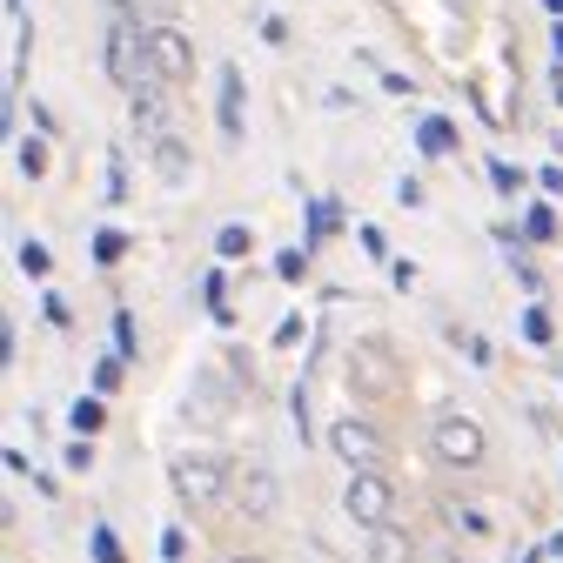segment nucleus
Returning a JSON list of instances; mask_svg holds the SVG:
<instances>
[{
	"instance_id": "f257e3e1",
	"label": "nucleus",
	"mask_w": 563,
	"mask_h": 563,
	"mask_svg": "<svg viewBox=\"0 0 563 563\" xmlns=\"http://www.w3.org/2000/svg\"><path fill=\"white\" fill-rule=\"evenodd\" d=\"M429 450L443 456L450 470H476V463L490 456V436H483V423H476V416L450 409V416H436V423H429Z\"/></svg>"
},
{
	"instance_id": "f03ea898",
	"label": "nucleus",
	"mask_w": 563,
	"mask_h": 563,
	"mask_svg": "<svg viewBox=\"0 0 563 563\" xmlns=\"http://www.w3.org/2000/svg\"><path fill=\"white\" fill-rule=\"evenodd\" d=\"M168 483H175V496L188 503V510H208V503H222V490L235 483V476L222 470V456H175Z\"/></svg>"
},
{
	"instance_id": "7ed1b4c3",
	"label": "nucleus",
	"mask_w": 563,
	"mask_h": 563,
	"mask_svg": "<svg viewBox=\"0 0 563 563\" xmlns=\"http://www.w3.org/2000/svg\"><path fill=\"white\" fill-rule=\"evenodd\" d=\"M108 74H114L128 94H135L141 81L155 74V61H148V27H141V21H114V27H108Z\"/></svg>"
},
{
	"instance_id": "20e7f679",
	"label": "nucleus",
	"mask_w": 563,
	"mask_h": 563,
	"mask_svg": "<svg viewBox=\"0 0 563 563\" xmlns=\"http://www.w3.org/2000/svg\"><path fill=\"white\" fill-rule=\"evenodd\" d=\"M342 510L362 523V530H376V523L396 517V490H389L383 470H349V490H342Z\"/></svg>"
},
{
	"instance_id": "39448f33",
	"label": "nucleus",
	"mask_w": 563,
	"mask_h": 563,
	"mask_svg": "<svg viewBox=\"0 0 563 563\" xmlns=\"http://www.w3.org/2000/svg\"><path fill=\"white\" fill-rule=\"evenodd\" d=\"M148 61H155V74L175 88V81L195 74V41H188L175 21H161V27H148Z\"/></svg>"
},
{
	"instance_id": "423d86ee",
	"label": "nucleus",
	"mask_w": 563,
	"mask_h": 563,
	"mask_svg": "<svg viewBox=\"0 0 563 563\" xmlns=\"http://www.w3.org/2000/svg\"><path fill=\"white\" fill-rule=\"evenodd\" d=\"M329 450H336L349 470H376V463H383V436L362 423V416H336V423H329Z\"/></svg>"
},
{
	"instance_id": "0eeeda50",
	"label": "nucleus",
	"mask_w": 563,
	"mask_h": 563,
	"mask_svg": "<svg viewBox=\"0 0 563 563\" xmlns=\"http://www.w3.org/2000/svg\"><path fill=\"white\" fill-rule=\"evenodd\" d=\"M349 389H362V396H389L396 389V362H389L383 342H356L349 349Z\"/></svg>"
},
{
	"instance_id": "6e6552de",
	"label": "nucleus",
	"mask_w": 563,
	"mask_h": 563,
	"mask_svg": "<svg viewBox=\"0 0 563 563\" xmlns=\"http://www.w3.org/2000/svg\"><path fill=\"white\" fill-rule=\"evenodd\" d=\"M228 490H235V503H242L248 517H275V503H282V483H275L269 463H242Z\"/></svg>"
},
{
	"instance_id": "1a4fd4ad",
	"label": "nucleus",
	"mask_w": 563,
	"mask_h": 563,
	"mask_svg": "<svg viewBox=\"0 0 563 563\" xmlns=\"http://www.w3.org/2000/svg\"><path fill=\"white\" fill-rule=\"evenodd\" d=\"M215 121H222V141H242V68H235V61L222 68V101H215Z\"/></svg>"
},
{
	"instance_id": "9d476101",
	"label": "nucleus",
	"mask_w": 563,
	"mask_h": 563,
	"mask_svg": "<svg viewBox=\"0 0 563 563\" xmlns=\"http://www.w3.org/2000/svg\"><path fill=\"white\" fill-rule=\"evenodd\" d=\"M369 563H416V543H409L396 523H376V530H369Z\"/></svg>"
},
{
	"instance_id": "9b49d317",
	"label": "nucleus",
	"mask_w": 563,
	"mask_h": 563,
	"mask_svg": "<svg viewBox=\"0 0 563 563\" xmlns=\"http://www.w3.org/2000/svg\"><path fill=\"white\" fill-rule=\"evenodd\" d=\"M416 148H423V155H456V128L443 114H423V121H416Z\"/></svg>"
},
{
	"instance_id": "f8f14e48",
	"label": "nucleus",
	"mask_w": 563,
	"mask_h": 563,
	"mask_svg": "<svg viewBox=\"0 0 563 563\" xmlns=\"http://www.w3.org/2000/svg\"><path fill=\"white\" fill-rule=\"evenodd\" d=\"M155 175L161 181H188V155H181L175 135H155Z\"/></svg>"
},
{
	"instance_id": "ddd939ff",
	"label": "nucleus",
	"mask_w": 563,
	"mask_h": 563,
	"mask_svg": "<svg viewBox=\"0 0 563 563\" xmlns=\"http://www.w3.org/2000/svg\"><path fill=\"white\" fill-rule=\"evenodd\" d=\"M336 222H342V208H336V202H309V248L329 242V235H336Z\"/></svg>"
},
{
	"instance_id": "4468645a",
	"label": "nucleus",
	"mask_w": 563,
	"mask_h": 563,
	"mask_svg": "<svg viewBox=\"0 0 563 563\" xmlns=\"http://www.w3.org/2000/svg\"><path fill=\"white\" fill-rule=\"evenodd\" d=\"M248 242H255V235H248L242 222H228L222 235H215V255H222V262H242V255H248Z\"/></svg>"
},
{
	"instance_id": "2eb2a0df",
	"label": "nucleus",
	"mask_w": 563,
	"mask_h": 563,
	"mask_svg": "<svg viewBox=\"0 0 563 563\" xmlns=\"http://www.w3.org/2000/svg\"><path fill=\"white\" fill-rule=\"evenodd\" d=\"M68 423H74V429H81V436H94V429L108 423V409L94 403V396H81V403H74V409H68Z\"/></svg>"
},
{
	"instance_id": "dca6fc26",
	"label": "nucleus",
	"mask_w": 563,
	"mask_h": 563,
	"mask_svg": "<svg viewBox=\"0 0 563 563\" xmlns=\"http://www.w3.org/2000/svg\"><path fill=\"white\" fill-rule=\"evenodd\" d=\"M121 255H128V235H121V228H101V235H94V262H121Z\"/></svg>"
},
{
	"instance_id": "f3484780",
	"label": "nucleus",
	"mask_w": 563,
	"mask_h": 563,
	"mask_svg": "<svg viewBox=\"0 0 563 563\" xmlns=\"http://www.w3.org/2000/svg\"><path fill=\"white\" fill-rule=\"evenodd\" d=\"M195 396H202V416H208V423H222V409H228V389L215 383V376H202V389H195Z\"/></svg>"
},
{
	"instance_id": "a211bd4d",
	"label": "nucleus",
	"mask_w": 563,
	"mask_h": 563,
	"mask_svg": "<svg viewBox=\"0 0 563 563\" xmlns=\"http://www.w3.org/2000/svg\"><path fill=\"white\" fill-rule=\"evenodd\" d=\"M47 269H54V255H47V242H21V275H34V282H41Z\"/></svg>"
},
{
	"instance_id": "6ab92c4d",
	"label": "nucleus",
	"mask_w": 563,
	"mask_h": 563,
	"mask_svg": "<svg viewBox=\"0 0 563 563\" xmlns=\"http://www.w3.org/2000/svg\"><path fill=\"white\" fill-rule=\"evenodd\" d=\"M175 7H181V0H135V21L161 27V21H175Z\"/></svg>"
},
{
	"instance_id": "aec40b11",
	"label": "nucleus",
	"mask_w": 563,
	"mask_h": 563,
	"mask_svg": "<svg viewBox=\"0 0 563 563\" xmlns=\"http://www.w3.org/2000/svg\"><path fill=\"white\" fill-rule=\"evenodd\" d=\"M88 550H94V563H121V543H114V530H108V523H94Z\"/></svg>"
},
{
	"instance_id": "412c9836",
	"label": "nucleus",
	"mask_w": 563,
	"mask_h": 563,
	"mask_svg": "<svg viewBox=\"0 0 563 563\" xmlns=\"http://www.w3.org/2000/svg\"><path fill=\"white\" fill-rule=\"evenodd\" d=\"M523 235H530V242H550V235H557V215H550V208H530V215H523Z\"/></svg>"
},
{
	"instance_id": "4be33fe9",
	"label": "nucleus",
	"mask_w": 563,
	"mask_h": 563,
	"mask_svg": "<svg viewBox=\"0 0 563 563\" xmlns=\"http://www.w3.org/2000/svg\"><path fill=\"white\" fill-rule=\"evenodd\" d=\"M21 175H47V141H21Z\"/></svg>"
},
{
	"instance_id": "5701e85b",
	"label": "nucleus",
	"mask_w": 563,
	"mask_h": 563,
	"mask_svg": "<svg viewBox=\"0 0 563 563\" xmlns=\"http://www.w3.org/2000/svg\"><path fill=\"white\" fill-rule=\"evenodd\" d=\"M302 269H309V248H289V255H275V275H282V282H302Z\"/></svg>"
},
{
	"instance_id": "b1692460",
	"label": "nucleus",
	"mask_w": 563,
	"mask_h": 563,
	"mask_svg": "<svg viewBox=\"0 0 563 563\" xmlns=\"http://www.w3.org/2000/svg\"><path fill=\"white\" fill-rule=\"evenodd\" d=\"M490 181L503 188V195H517V188H523V168H510V161H490Z\"/></svg>"
},
{
	"instance_id": "393cba45",
	"label": "nucleus",
	"mask_w": 563,
	"mask_h": 563,
	"mask_svg": "<svg viewBox=\"0 0 563 563\" xmlns=\"http://www.w3.org/2000/svg\"><path fill=\"white\" fill-rule=\"evenodd\" d=\"M114 349H121V356H135V316H128V309L114 316Z\"/></svg>"
},
{
	"instance_id": "a878e982",
	"label": "nucleus",
	"mask_w": 563,
	"mask_h": 563,
	"mask_svg": "<svg viewBox=\"0 0 563 563\" xmlns=\"http://www.w3.org/2000/svg\"><path fill=\"white\" fill-rule=\"evenodd\" d=\"M289 409H295V429H302V443H309V383H295Z\"/></svg>"
},
{
	"instance_id": "bb28decb",
	"label": "nucleus",
	"mask_w": 563,
	"mask_h": 563,
	"mask_svg": "<svg viewBox=\"0 0 563 563\" xmlns=\"http://www.w3.org/2000/svg\"><path fill=\"white\" fill-rule=\"evenodd\" d=\"M121 195H128V168H121V155L108 161V202H121Z\"/></svg>"
},
{
	"instance_id": "cd10ccee",
	"label": "nucleus",
	"mask_w": 563,
	"mask_h": 563,
	"mask_svg": "<svg viewBox=\"0 0 563 563\" xmlns=\"http://www.w3.org/2000/svg\"><path fill=\"white\" fill-rule=\"evenodd\" d=\"M121 362H128V356H108V362H101V369H94V389H114V383H121Z\"/></svg>"
},
{
	"instance_id": "c85d7f7f",
	"label": "nucleus",
	"mask_w": 563,
	"mask_h": 563,
	"mask_svg": "<svg viewBox=\"0 0 563 563\" xmlns=\"http://www.w3.org/2000/svg\"><path fill=\"white\" fill-rule=\"evenodd\" d=\"M523 336H530V342H550V316H543V309H530V316H523Z\"/></svg>"
},
{
	"instance_id": "c756f323",
	"label": "nucleus",
	"mask_w": 563,
	"mask_h": 563,
	"mask_svg": "<svg viewBox=\"0 0 563 563\" xmlns=\"http://www.w3.org/2000/svg\"><path fill=\"white\" fill-rule=\"evenodd\" d=\"M68 470H94V443H88V436L68 443Z\"/></svg>"
},
{
	"instance_id": "7c9ffc66",
	"label": "nucleus",
	"mask_w": 563,
	"mask_h": 563,
	"mask_svg": "<svg viewBox=\"0 0 563 563\" xmlns=\"http://www.w3.org/2000/svg\"><path fill=\"white\" fill-rule=\"evenodd\" d=\"M456 523H463L470 537H490V517H483V510H456Z\"/></svg>"
},
{
	"instance_id": "2f4dec72",
	"label": "nucleus",
	"mask_w": 563,
	"mask_h": 563,
	"mask_svg": "<svg viewBox=\"0 0 563 563\" xmlns=\"http://www.w3.org/2000/svg\"><path fill=\"white\" fill-rule=\"evenodd\" d=\"M181 550H188V537H181V530H168V537H161V557L181 563Z\"/></svg>"
},
{
	"instance_id": "473e14b6",
	"label": "nucleus",
	"mask_w": 563,
	"mask_h": 563,
	"mask_svg": "<svg viewBox=\"0 0 563 563\" xmlns=\"http://www.w3.org/2000/svg\"><path fill=\"white\" fill-rule=\"evenodd\" d=\"M537 181H543V195H563V168H557V161H550V168H543Z\"/></svg>"
},
{
	"instance_id": "72a5a7b5",
	"label": "nucleus",
	"mask_w": 563,
	"mask_h": 563,
	"mask_svg": "<svg viewBox=\"0 0 563 563\" xmlns=\"http://www.w3.org/2000/svg\"><path fill=\"white\" fill-rule=\"evenodd\" d=\"M550 41H557V54H563V27H557V34H550Z\"/></svg>"
},
{
	"instance_id": "f704fd0d",
	"label": "nucleus",
	"mask_w": 563,
	"mask_h": 563,
	"mask_svg": "<svg viewBox=\"0 0 563 563\" xmlns=\"http://www.w3.org/2000/svg\"><path fill=\"white\" fill-rule=\"evenodd\" d=\"M228 563H262V557H228Z\"/></svg>"
},
{
	"instance_id": "c9c22d12",
	"label": "nucleus",
	"mask_w": 563,
	"mask_h": 563,
	"mask_svg": "<svg viewBox=\"0 0 563 563\" xmlns=\"http://www.w3.org/2000/svg\"><path fill=\"white\" fill-rule=\"evenodd\" d=\"M108 7H135V0H108Z\"/></svg>"
},
{
	"instance_id": "e433bc0d",
	"label": "nucleus",
	"mask_w": 563,
	"mask_h": 563,
	"mask_svg": "<svg viewBox=\"0 0 563 563\" xmlns=\"http://www.w3.org/2000/svg\"><path fill=\"white\" fill-rule=\"evenodd\" d=\"M557 101H563V74H557Z\"/></svg>"
},
{
	"instance_id": "4c0bfd02",
	"label": "nucleus",
	"mask_w": 563,
	"mask_h": 563,
	"mask_svg": "<svg viewBox=\"0 0 563 563\" xmlns=\"http://www.w3.org/2000/svg\"><path fill=\"white\" fill-rule=\"evenodd\" d=\"M7 7H21V0H7Z\"/></svg>"
}]
</instances>
